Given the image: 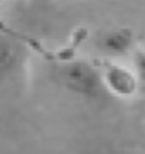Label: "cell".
<instances>
[{
    "instance_id": "1",
    "label": "cell",
    "mask_w": 145,
    "mask_h": 154,
    "mask_svg": "<svg viewBox=\"0 0 145 154\" xmlns=\"http://www.w3.org/2000/svg\"><path fill=\"white\" fill-rule=\"evenodd\" d=\"M59 82L71 95L81 100L96 102L106 93L101 78V69L84 59L64 63L58 71Z\"/></svg>"
},
{
    "instance_id": "2",
    "label": "cell",
    "mask_w": 145,
    "mask_h": 154,
    "mask_svg": "<svg viewBox=\"0 0 145 154\" xmlns=\"http://www.w3.org/2000/svg\"><path fill=\"white\" fill-rule=\"evenodd\" d=\"M101 78L106 93L117 98H133L140 91V80L135 69L120 63H108L101 69Z\"/></svg>"
},
{
    "instance_id": "3",
    "label": "cell",
    "mask_w": 145,
    "mask_h": 154,
    "mask_svg": "<svg viewBox=\"0 0 145 154\" xmlns=\"http://www.w3.org/2000/svg\"><path fill=\"white\" fill-rule=\"evenodd\" d=\"M25 53L22 44L10 36L0 34V82H7L24 66Z\"/></svg>"
},
{
    "instance_id": "4",
    "label": "cell",
    "mask_w": 145,
    "mask_h": 154,
    "mask_svg": "<svg viewBox=\"0 0 145 154\" xmlns=\"http://www.w3.org/2000/svg\"><path fill=\"white\" fill-rule=\"evenodd\" d=\"M133 46V32L130 29L120 27V29H111L105 32L100 39V48L103 53L108 56H125Z\"/></svg>"
},
{
    "instance_id": "5",
    "label": "cell",
    "mask_w": 145,
    "mask_h": 154,
    "mask_svg": "<svg viewBox=\"0 0 145 154\" xmlns=\"http://www.w3.org/2000/svg\"><path fill=\"white\" fill-rule=\"evenodd\" d=\"M135 73L137 76H138V80H140V86L142 88H145V51H142V53H138L135 58Z\"/></svg>"
},
{
    "instance_id": "6",
    "label": "cell",
    "mask_w": 145,
    "mask_h": 154,
    "mask_svg": "<svg viewBox=\"0 0 145 154\" xmlns=\"http://www.w3.org/2000/svg\"><path fill=\"white\" fill-rule=\"evenodd\" d=\"M4 2H5V0H0V4H4Z\"/></svg>"
}]
</instances>
